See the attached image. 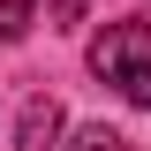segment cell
<instances>
[{"instance_id": "obj_1", "label": "cell", "mask_w": 151, "mask_h": 151, "mask_svg": "<svg viewBox=\"0 0 151 151\" xmlns=\"http://www.w3.org/2000/svg\"><path fill=\"white\" fill-rule=\"evenodd\" d=\"M91 68L129 106H151V23H106L91 38Z\"/></svg>"}, {"instance_id": "obj_2", "label": "cell", "mask_w": 151, "mask_h": 151, "mask_svg": "<svg viewBox=\"0 0 151 151\" xmlns=\"http://www.w3.org/2000/svg\"><path fill=\"white\" fill-rule=\"evenodd\" d=\"M53 136H60V106L53 98H30L23 121H15V151H53Z\"/></svg>"}, {"instance_id": "obj_3", "label": "cell", "mask_w": 151, "mask_h": 151, "mask_svg": "<svg viewBox=\"0 0 151 151\" xmlns=\"http://www.w3.org/2000/svg\"><path fill=\"white\" fill-rule=\"evenodd\" d=\"M30 8L38 0H0V38H23L30 30Z\"/></svg>"}, {"instance_id": "obj_4", "label": "cell", "mask_w": 151, "mask_h": 151, "mask_svg": "<svg viewBox=\"0 0 151 151\" xmlns=\"http://www.w3.org/2000/svg\"><path fill=\"white\" fill-rule=\"evenodd\" d=\"M76 151H129V136H113V129H83V136H76Z\"/></svg>"}]
</instances>
